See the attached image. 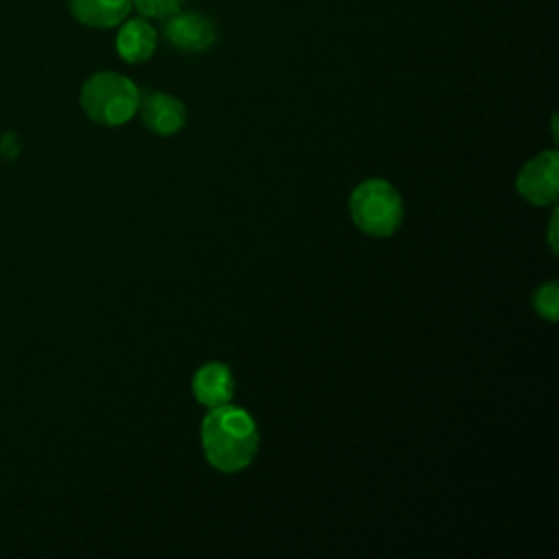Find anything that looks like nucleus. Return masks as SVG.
<instances>
[{"label": "nucleus", "instance_id": "f257e3e1", "mask_svg": "<svg viewBox=\"0 0 559 559\" xmlns=\"http://www.w3.org/2000/svg\"><path fill=\"white\" fill-rule=\"evenodd\" d=\"M201 445L205 461L223 474H238L251 465L260 448L253 417L231 402L207 408L201 421Z\"/></svg>", "mask_w": 559, "mask_h": 559}, {"label": "nucleus", "instance_id": "f03ea898", "mask_svg": "<svg viewBox=\"0 0 559 559\" xmlns=\"http://www.w3.org/2000/svg\"><path fill=\"white\" fill-rule=\"evenodd\" d=\"M79 100L85 116L96 124L120 127L138 114L140 90L129 76L103 70L81 85Z\"/></svg>", "mask_w": 559, "mask_h": 559}, {"label": "nucleus", "instance_id": "7ed1b4c3", "mask_svg": "<svg viewBox=\"0 0 559 559\" xmlns=\"http://www.w3.org/2000/svg\"><path fill=\"white\" fill-rule=\"evenodd\" d=\"M349 216L362 234L389 238L404 221V203L393 183L365 179L349 194Z\"/></svg>", "mask_w": 559, "mask_h": 559}, {"label": "nucleus", "instance_id": "20e7f679", "mask_svg": "<svg viewBox=\"0 0 559 559\" xmlns=\"http://www.w3.org/2000/svg\"><path fill=\"white\" fill-rule=\"evenodd\" d=\"M515 188L522 199L533 205H550L559 190V155L557 151H542L531 157L515 177Z\"/></svg>", "mask_w": 559, "mask_h": 559}, {"label": "nucleus", "instance_id": "39448f33", "mask_svg": "<svg viewBox=\"0 0 559 559\" xmlns=\"http://www.w3.org/2000/svg\"><path fill=\"white\" fill-rule=\"evenodd\" d=\"M162 35L168 46L183 52H201L214 46L216 26L210 17L197 11H175L166 17Z\"/></svg>", "mask_w": 559, "mask_h": 559}, {"label": "nucleus", "instance_id": "423d86ee", "mask_svg": "<svg viewBox=\"0 0 559 559\" xmlns=\"http://www.w3.org/2000/svg\"><path fill=\"white\" fill-rule=\"evenodd\" d=\"M142 124L155 135H173L183 129L188 111L186 105L166 92H148L140 96L138 105Z\"/></svg>", "mask_w": 559, "mask_h": 559}, {"label": "nucleus", "instance_id": "0eeeda50", "mask_svg": "<svg viewBox=\"0 0 559 559\" xmlns=\"http://www.w3.org/2000/svg\"><path fill=\"white\" fill-rule=\"evenodd\" d=\"M234 389H236V382H234L231 369L218 360L203 362L192 376V393L197 402L205 408H214L231 402Z\"/></svg>", "mask_w": 559, "mask_h": 559}, {"label": "nucleus", "instance_id": "6e6552de", "mask_svg": "<svg viewBox=\"0 0 559 559\" xmlns=\"http://www.w3.org/2000/svg\"><path fill=\"white\" fill-rule=\"evenodd\" d=\"M116 52L127 63H144L153 57L157 46V33L144 17L122 20L118 24Z\"/></svg>", "mask_w": 559, "mask_h": 559}, {"label": "nucleus", "instance_id": "1a4fd4ad", "mask_svg": "<svg viewBox=\"0 0 559 559\" xmlns=\"http://www.w3.org/2000/svg\"><path fill=\"white\" fill-rule=\"evenodd\" d=\"M70 13L90 28H114L127 20L131 0H68Z\"/></svg>", "mask_w": 559, "mask_h": 559}, {"label": "nucleus", "instance_id": "9d476101", "mask_svg": "<svg viewBox=\"0 0 559 559\" xmlns=\"http://www.w3.org/2000/svg\"><path fill=\"white\" fill-rule=\"evenodd\" d=\"M533 308L542 319H546L550 323L557 321V317H559V286H557L555 280L537 286V290L533 293Z\"/></svg>", "mask_w": 559, "mask_h": 559}, {"label": "nucleus", "instance_id": "9b49d317", "mask_svg": "<svg viewBox=\"0 0 559 559\" xmlns=\"http://www.w3.org/2000/svg\"><path fill=\"white\" fill-rule=\"evenodd\" d=\"M131 2L140 11V15L164 20L175 11H179L186 0H131Z\"/></svg>", "mask_w": 559, "mask_h": 559}, {"label": "nucleus", "instance_id": "f8f14e48", "mask_svg": "<svg viewBox=\"0 0 559 559\" xmlns=\"http://www.w3.org/2000/svg\"><path fill=\"white\" fill-rule=\"evenodd\" d=\"M20 151H22V142H20V135H17V133L9 131V133H4V135L0 138V155H2L4 159H15V157L20 155Z\"/></svg>", "mask_w": 559, "mask_h": 559}, {"label": "nucleus", "instance_id": "ddd939ff", "mask_svg": "<svg viewBox=\"0 0 559 559\" xmlns=\"http://www.w3.org/2000/svg\"><path fill=\"white\" fill-rule=\"evenodd\" d=\"M550 249L557 253V240H555V227H557V212L552 214V218H550Z\"/></svg>", "mask_w": 559, "mask_h": 559}]
</instances>
